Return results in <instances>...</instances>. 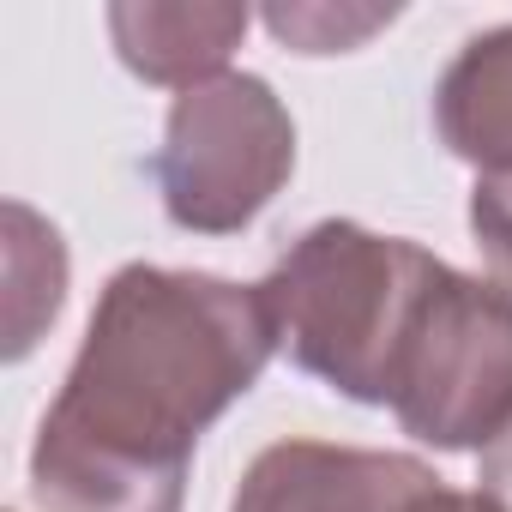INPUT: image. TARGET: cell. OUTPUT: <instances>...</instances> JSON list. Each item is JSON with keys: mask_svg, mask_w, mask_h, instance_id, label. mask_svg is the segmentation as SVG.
I'll use <instances>...</instances> for the list:
<instances>
[{"mask_svg": "<svg viewBox=\"0 0 512 512\" xmlns=\"http://www.w3.org/2000/svg\"><path fill=\"white\" fill-rule=\"evenodd\" d=\"M404 512H500L482 488H446V482H434L428 494H416Z\"/></svg>", "mask_w": 512, "mask_h": 512, "instance_id": "13", "label": "cell"}, {"mask_svg": "<svg viewBox=\"0 0 512 512\" xmlns=\"http://www.w3.org/2000/svg\"><path fill=\"white\" fill-rule=\"evenodd\" d=\"M296 175V121L260 73H217L169 103L151 181L187 235H241Z\"/></svg>", "mask_w": 512, "mask_h": 512, "instance_id": "3", "label": "cell"}, {"mask_svg": "<svg viewBox=\"0 0 512 512\" xmlns=\"http://www.w3.org/2000/svg\"><path fill=\"white\" fill-rule=\"evenodd\" d=\"M434 133L476 175H512V25L476 31L434 85Z\"/></svg>", "mask_w": 512, "mask_h": 512, "instance_id": "7", "label": "cell"}, {"mask_svg": "<svg viewBox=\"0 0 512 512\" xmlns=\"http://www.w3.org/2000/svg\"><path fill=\"white\" fill-rule=\"evenodd\" d=\"M272 356L278 332L260 284L133 260L103 284L37 440L187 470L199 434L260 386Z\"/></svg>", "mask_w": 512, "mask_h": 512, "instance_id": "1", "label": "cell"}, {"mask_svg": "<svg viewBox=\"0 0 512 512\" xmlns=\"http://www.w3.org/2000/svg\"><path fill=\"white\" fill-rule=\"evenodd\" d=\"M398 7H326V0H290V7H266V31L290 43L296 55H350L374 31H386Z\"/></svg>", "mask_w": 512, "mask_h": 512, "instance_id": "10", "label": "cell"}, {"mask_svg": "<svg viewBox=\"0 0 512 512\" xmlns=\"http://www.w3.org/2000/svg\"><path fill=\"white\" fill-rule=\"evenodd\" d=\"M121 67L175 97L229 73V55L247 37V7L235 0H115L103 13Z\"/></svg>", "mask_w": 512, "mask_h": 512, "instance_id": "6", "label": "cell"}, {"mask_svg": "<svg viewBox=\"0 0 512 512\" xmlns=\"http://www.w3.org/2000/svg\"><path fill=\"white\" fill-rule=\"evenodd\" d=\"M470 235L482 247L494 284L512 290V175H476V187H470Z\"/></svg>", "mask_w": 512, "mask_h": 512, "instance_id": "11", "label": "cell"}, {"mask_svg": "<svg viewBox=\"0 0 512 512\" xmlns=\"http://www.w3.org/2000/svg\"><path fill=\"white\" fill-rule=\"evenodd\" d=\"M67 308V241L61 229L7 199V362H25Z\"/></svg>", "mask_w": 512, "mask_h": 512, "instance_id": "9", "label": "cell"}, {"mask_svg": "<svg viewBox=\"0 0 512 512\" xmlns=\"http://www.w3.org/2000/svg\"><path fill=\"white\" fill-rule=\"evenodd\" d=\"M476 488H482L500 512H512V422H506L500 440H488V446L476 452Z\"/></svg>", "mask_w": 512, "mask_h": 512, "instance_id": "12", "label": "cell"}, {"mask_svg": "<svg viewBox=\"0 0 512 512\" xmlns=\"http://www.w3.org/2000/svg\"><path fill=\"white\" fill-rule=\"evenodd\" d=\"M392 416L434 452H482L512 422V290L440 266L392 374Z\"/></svg>", "mask_w": 512, "mask_h": 512, "instance_id": "4", "label": "cell"}, {"mask_svg": "<svg viewBox=\"0 0 512 512\" xmlns=\"http://www.w3.org/2000/svg\"><path fill=\"white\" fill-rule=\"evenodd\" d=\"M440 253L410 235H380L356 217H326L302 229L278 266L260 278L278 350L350 404H386L404 338Z\"/></svg>", "mask_w": 512, "mask_h": 512, "instance_id": "2", "label": "cell"}, {"mask_svg": "<svg viewBox=\"0 0 512 512\" xmlns=\"http://www.w3.org/2000/svg\"><path fill=\"white\" fill-rule=\"evenodd\" d=\"M31 500H37V512H181L187 470H139L121 458L37 440L31 446Z\"/></svg>", "mask_w": 512, "mask_h": 512, "instance_id": "8", "label": "cell"}, {"mask_svg": "<svg viewBox=\"0 0 512 512\" xmlns=\"http://www.w3.org/2000/svg\"><path fill=\"white\" fill-rule=\"evenodd\" d=\"M440 476L416 452L272 440L229 494V512H404Z\"/></svg>", "mask_w": 512, "mask_h": 512, "instance_id": "5", "label": "cell"}]
</instances>
